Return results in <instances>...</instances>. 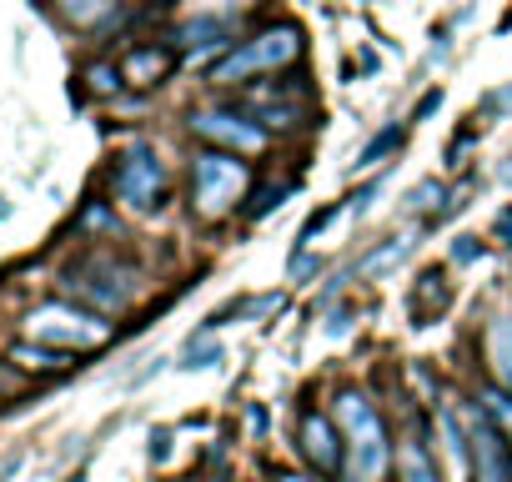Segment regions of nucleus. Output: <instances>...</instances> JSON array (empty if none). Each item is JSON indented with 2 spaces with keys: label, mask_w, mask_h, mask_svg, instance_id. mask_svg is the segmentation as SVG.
Here are the masks:
<instances>
[{
  "label": "nucleus",
  "mask_w": 512,
  "mask_h": 482,
  "mask_svg": "<svg viewBox=\"0 0 512 482\" xmlns=\"http://www.w3.org/2000/svg\"><path fill=\"white\" fill-rule=\"evenodd\" d=\"M297 61H302V31L297 26H267V31L246 36L241 46H231V56L216 61L211 81L216 86H241L251 76H277Z\"/></svg>",
  "instance_id": "obj_1"
},
{
  "label": "nucleus",
  "mask_w": 512,
  "mask_h": 482,
  "mask_svg": "<svg viewBox=\"0 0 512 482\" xmlns=\"http://www.w3.org/2000/svg\"><path fill=\"white\" fill-rule=\"evenodd\" d=\"M246 186H251V171H246V161H241L236 151L211 146V151H201V156L191 161V206H196V216H206V221H216V216H226L236 201H246Z\"/></svg>",
  "instance_id": "obj_2"
},
{
  "label": "nucleus",
  "mask_w": 512,
  "mask_h": 482,
  "mask_svg": "<svg viewBox=\"0 0 512 482\" xmlns=\"http://www.w3.org/2000/svg\"><path fill=\"white\" fill-rule=\"evenodd\" d=\"M337 417H342V427H347V437H352L347 447H352L357 477H362V482H377V477L387 472V457H392L387 427H382L377 407H372L362 392H342V397H337Z\"/></svg>",
  "instance_id": "obj_3"
},
{
  "label": "nucleus",
  "mask_w": 512,
  "mask_h": 482,
  "mask_svg": "<svg viewBox=\"0 0 512 482\" xmlns=\"http://www.w3.org/2000/svg\"><path fill=\"white\" fill-rule=\"evenodd\" d=\"M111 191L131 211H156L166 201V166H161V156L151 146H131L116 161V171H111Z\"/></svg>",
  "instance_id": "obj_4"
},
{
  "label": "nucleus",
  "mask_w": 512,
  "mask_h": 482,
  "mask_svg": "<svg viewBox=\"0 0 512 482\" xmlns=\"http://www.w3.org/2000/svg\"><path fill=\"white\" fill-rule=\"evenodd\" d=\"M26 332L36 337V342H61L66 352L76 347H101L106 337H111V327L96 317V312H81V307H61V302H51V307H36L31 317H26Z\"/></svg>",
  "instance_id": "obj_5"
},
{
  "label": "nucleus",
  "mask_w": 512,
  "mask_h": 482,
  "mask_svg": "<svg viewBox=\"0 0 512 482\" xmlns=\"http://www.w3.org/2000/svg\"><path fill=\"white\" fill-rule=\"evenodd\" d=\"M191 136L221 151H236V156H256L267 146V126L251 116H236V111H191Z\"/></svg>",
  "instance_id": "obj_6"
},
{
  "label": "nucleus",
  "mask_w": 512,
  "mask_h": 482,
  "mask_svg": "<svg viewBox=\"0 0 512 482\" xmlns=\"http://www.w3.org/2000/svg\"><path fill=\"white\" fill-rule=\"evenodd\" d=\"M467 442H472V472L477 482H512V442H502V427L492 412H467Z\"/></svg>",
  "instance_id": "obj_7"
},
{
  "label": "nucleus",
  "mask_w": 512,
  "mask_h": 482,
  "mask_svg": "<svg viewBox=\"0 0 512 482\" xmlns=\"http://www.w3.org/2000/svg\"><path fill=\"white\" fill-rule=\"evenodd\" d=\"M66 287H71V292H81L86 302H96L101 312L126 307V302H131V292H136L131 272H126V267H116V262H81V267H71V272H66Z\"/></svg>",
  "instance_id": "obj_8"
},
{
  "label": "nucleus",
  "mask_w": 512,
  "mask_h": 482,
  "mask_svg": "<svg viewBox=\"0 0 512 482\" xmlns=\"http://www.w3.org/2000/svg\"><path fill=\"white\" fill-rule=\"evenodd\" d=\"M236 41V16L231 11H201V16H191L181 31H176V46L186 51V56H196V51H221V46H231Z\"/></svg>",
  "instance_id": "obj_9"
},
{
  "label": "nucleus",
  "mask_w": 512,
  "mask_h": 482,
  "mask_svg": "<svg viewBox=\"0 0 512 482\" xmlns=\"http://www.w3.org/2000/svg\"><path fill=\"white\" fill-rule=\"evenodd\" d=\"M176 66V51H161V46H136L126 61H121V81L126 86H161Z\"/></svg>",
  "instance_id": "obj_10"
},
{
  "label": "nucleus",
  "mask_w": 512,
  "mask_h": 482,
  "mask_svg": "<svg viewBox=\"0 0 512 482\" xmlns=\"http://www.w3.org/2000/svg\"><path fill=\"white\" fill-rule=\"evenodd\" d=\"M302 452H307L322 472H337V467H342V442H337V432H332V422H327L322 412H307V417H302Z\"/></svg>",
  "instance_id": "obj_11"
},
{
  "label": "nucleus",
  "mask_w": 512,
  "mask_h": 482,
  "mask_svg": "<svg viewBox=\"0 0 512 482\" xmlns=\"http://www.w3.org/2000/svg\"><path fill=\"white\" fill-rule=\"evenodd\" d=\"M397 482H442L437 457L427 452V442H417V437L402 442V452H397Z\"/></svg>",
  "instance_id": "obj_12"
},
{
  "label": "nucleus",
  "mask_w": 512,
  "mask_h": 482,
  "mask_svg": "<svg viewBox=\"0 0 512 482\" xmlns=\"http://www.w3.org/2000/svg\"><path fill=\"white\" fill-rule=\"evenodd\" d=\"M487 362H492L497 382L512 392V317H497L487 327Z\"/></svg>",
  "instance_id": "obj_13"
},
{
  "label": "nucleus",
  "mask_w": 512,
  "mask_h": 482,
  "mask_svg": "<svg viewBox=\"0 0 512 482\" xmlns=\"http://www.w3.org/2000/svg\"><path fill=\"white\" fill-rule=\"evenodd\" d=\"M11 362H21L26 372H66L71 367V352L66 347H31V342H16L11 347Z\"/></svg>",
  "instance_id": "obj_14"
},
{
  "label": "nucleus",
  "mask_w": 512,
  "mask_h": 482,
  "mask_svg": "<svg viewBox=\"0 0 512 482\" xmlns=\"http://www.w3.org/2000/svg\"><path fill=\"white\" fill-rule=\"evenodd\" d=\"M56 11H61L71 26H101V21L116 11V0H56Z\"/></svg>",
  "instance_id": "obj_15"
},
{
  "label": "nucleus",
  "mask_w": 512,
  "mask_h": 482,
  "mask_svg": "<svg viewBox=\"0 0 512 482\" xmlns=\"http://www.w3.org/2000/svg\"><path fill=\"white\" fill-rule=\"evenodd\" d=\"M397 146H402V126H382V131H377V136H372V141L357 151V171H372V166H377L382 156H392Z\"/></svg>",
  "instance_id": "obj_16"
},
{
  "label": "nucleus",
  "mask_w": 512,
  "mask_h": 482,
  "mask_svg": "<svg viewBox=\"0 0 512 482\" xmlns=\"http://www.w3.org/2000/svg\"><path fill=\"white\" fill-rule=\"evenodd\" d=\"M482 407L492 412V422L502 427V437H512V392L507 387H487L482 392Z\"/></svg>",
  "instance_id": "obj_17"
},
{
  "label": "nucleus",
  "mask_w": 512,
  "mask_h": 482,
  "mask_svg": "<svg viewBox=\"0 0 512 482\" xmlns=\"http://www.w3.org/2000/svg\"><path fill=\"white\" fill-rule=\"evenodd\" d=\"M287 196H292V181H277V186H262V191H256V196H251V206H246V216H251V221H262V216H267L272 206H282Z\"/></svg>",
  "instance_id": "obj_18"
},
{
  "label": "nucleus",
  "mask_w": 512,
  "mask_h": 482,
  "mask_svg": "<svg viewBox=\"0 0 512 482\" xmlns=\"http://www.w3.org/2000/svg\"><path fill=\"white\" fill-rule=\"evenodd\" d=\"M442 196H447V191H442V181H437V176H427V181H417V186L407 191V206H412V211H432Z\"/></svg>",
  "instance_id": "obj_19"
},
{
  "label": "nucleus",
  "mask_w": 512,
  "mask_h": 482,
  "mask_svg": "<svg viewBox=\"0 0 512 482\" xmlns=\"http://www.w3.org/2000/svg\"><path fill=\"white\" fill-rule=\"evenodd\" d=\"M216 357H221V347H216V342H201V347H196V337H191V347H186L181 367H211Z\"/></svg>",
  "instance_id": "obj_20"
},
{
  "label": "nucleus",
  "mask_w": 512,
  "mask_h": 482,
  "mask_svg": "<svg viewBox=\"0 0 512 482\" xmlns=\"http://www.w3.org/2000/svg\"><path fill=\"white\" fill-rule=\"evenodd\" d=\"M91 86H96L101 96H111V91L121 86V66H96V71H91Z\"/></svg>",
  "instance_id": "obj_21"
},
{
  "label": "nucleus",
  "mask_w": 512,
  "mask_h": 482,
  "mask_svg": "<svg viewBox=\"0 0 512 482\" xmlns=\"http://www.w3.org/2000/svg\"><path fill=\"white\" fill-rule=\"evenodd\" d=\"M452 257H457V262H472V257H482V241H477V236H457Z\"/></svg>",
  "instance_id": "obj_22"
},
{
  "label": "nucleus",
  "mask_w": 512,
  "mask_h": 482,
  "mask_svg": "<svg viewBox=\"0 0 512 482\" xmlns=\"http://www.w3.org/2000/svg\"><path fill=\"white\" fill-rule=\"evenodd\" d=\"M377 191H382V176H372V181H367V186H362V191H357V196H352V211H367V206H372V196H377Z\"/></svg>",
  "instance_id": "obj_23"
},
{
  "label": "nucleus",
  "mask_w": 512,
  "mask_h": 482,
  "mask_svg": "<svg viewBox=\"0 0 512 482\" xmlns=\"http://www.w3.org/2000/svg\"><path fill=\"white\" fill-rule=\"evenodd\" d=\"M437 106H442V91H427V96L417 101V111H412V121H427V116H432Z\"/></svg>",
  "instance_id": "obj_24"
},
{
  "label": "nucleus",
  "mask_w": 512,
  "mask_h": 482,
  "mask_svg": "<svg viewBox=\"0 0 512 482\" xmlns=\"http://www.w3.org/2000/svg\"><path fill=\"white\" fill-rule=\"evenodd\" d=\"M492 236L502 241V247H512V211H502V216H497V226H492Z\"/></svg>",
  "instance_id": "obj_25"
},
{
  "label": "nucleus",
  "mask_w": 512,
  "mask_h": 482,
  "mask_svg": "<svg viewBox=\"0 0 512 482\" xmlns=\"http://www.w3.org/2000/svg\"><path fill=\"white\" fill-rule=\"evenodd\" d=\"M166 447H171V432H156L151 437V457H166Z\"/></svg>",
  "instance_id": "obj_26"
},
{
  "label": "nucleus",
  "mask_w": 512,
  "mask_h": 482,
  "mask_svg": "<svg viewBox=\"0 0 512 482\" xmlns=\"http://www.w3.org/2000/svg\"><path fill=\"white\" fill-rule=\"evenodd\" d=\"M277 482H312V477H297V472H282Z\"/></svg>",
  "instance_id": "obj_27"
}]
</instances>
